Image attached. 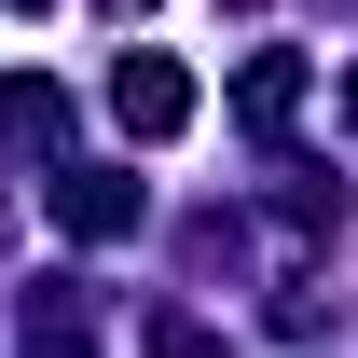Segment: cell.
<instances>
[{
	"instance_id": "1",
	"label": "cell",
	"mask_w": 358,
	"mask_h": 358,
	"mask_svg": "<svg viewBox=\"0 0 358 358\" xmlns=\"http://www.w3.org/2000/svg\"><path fill=\"white\" fill-rule=\"evenodd\" d=\"M110 124H124V138H179V124H193V69L138 42L124 69H110Z\"/></svg>"
},
{
	"instance_id": "2",
	"label": "cell",
	"mask_w": 358,
	"mask_h": 358,
	"mask_svg": "<svg viewBox=\"0 0 358 358\" xmlns=\"http://www.w3.org/2000/svg\"><path fill=\"white\" fill-rule=\"evenodd\" d=\"M234 110H248V138H289V110H303V55H248V69H234Z\"/></svg>"
},
{
	"instance_id": "3",
	"label": "cell",
	"mask_w": 358,
	"mask_h": 358,
	"mask_svg": "<svg viewBox=\"0 0 358 358\" xmlns=\"http://www.w3.org/2000/svg\"><path fill=\"white\" fill-rule=\"evenodd\" d=\"M0 138H14V152H55V138H69V96H55L42 69H28V83H0Z\"/></svg>"
},
{
	"instance_id": "4",
	"label": "cell",
	"mask_w": 358,
	"mask_h": 358,
	"mask_svg": "<svg viewBox=\"0 0 358 358\" xmlns=\"http://www.w3.org/2000/svg\"><path fill=\"white\" fill-rule=\"evenodd\" d=\"M55 221H69V234H124L138 193H124V179H69V193H55Z\"/></svg>"
},
{
	"instance_id": "5",
	"label": "cell",
	"mask_w": 358,
	"mask_h": 358,
	"mask_svg": "<svg viewBox=\"0 0 358 358\" xmlns=\"http://www.w3.org/2000/svg\"><path fill=\"white\" fill-rule=\"evenodd\" d=\"M152 358H221V345H207L193 317H152Z\"/></svg>"
},
{
	"instance_id": "6",
	"label": "cell",
	"mask_w": 358,
	"mask_h": 358,
	"mask_svg": "<svg viewBox=\"0 0 358 358\" xmlns=\"http://www.w3.org/2000/svg\"><path fill=\"white\" fill-rule=\"evenodd\" d=\"M345 124H358V69H345Z\"/></svg>"
},
{
	"instance_id": "7",
	"label": "cell",
	"mask_w": 358,
	"mask_h": 358,
	"mask_svg": "<svg viewBox=\"0 0 358 358\" xmlns=\"http://www.w3.org/2000/svg\"><path fill=\"white\" fill-rule=\"evenodd\" d=\"M110 14H152V0H110Z\"/></svg>"
},
{
	"instance_id": "8",
	"label": "cell",
	"mask_w": 358,
	"mask_h": 358,
	"mask_svg": "<svg viewBox=\"0 0 358 358\" xmlns=\"http://www.w3.org/2000/svg\"><path fill=\"white\" fill-rule=\"evenodd\" d=\"M14 14H42V0H14Z\"/></svg>"
}]
</instances>
